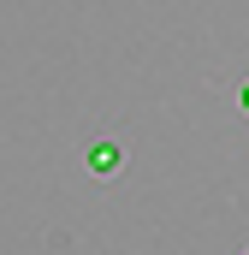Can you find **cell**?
Listing matches in <instances>:
<instances>
[{
    "instance_id": "cell-2",
    "label": "cell",
    "mask_w": 249,
    "mask_h": 255,
    "mask_svg": "<svg viewBox=\"0 0 249 255\" xmlns=\"http://www.w3.org/2000/svg\"><path fill=\"white\" fill-rule=\"evenodd\" d=\"M238 101H244V113H249V83H244V95H238Z\"/></svg>"
},
{
    "instance_id": "cell-3",
    "label": "cell",
    "mask_w": 249,
    "mask_h": 255,
    "mask_svg": "<svg viewBox=\"0 0 249 255\" xmlns=\"http://www.w3.org/2000/svg\"><path fill=\"white\" fill-rule=\"evenodd\" d=\"M244 255H249V250H244Z\"/></svg>"
},
{
    "instance_id": "cell-1",
    "label": "cell",
    "mask_w": 249,
    "mask_h": 255,
    "mask_svg": "<svg viewBox=\"0 0 249 255\" xmlns=\"http://www.w3.org/2000/svg\"><path fill=\"white\" fill-rule=\"evenodd\" d=\"M113 166H119V142H95V148H89V172H101V178H107Z\"/></svg>"
}]
</instances>
